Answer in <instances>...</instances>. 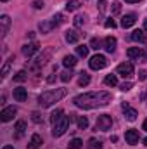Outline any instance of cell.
I'll return each mask as SVG.
<instances>
[{
    "instance_id": "6da1fadb",
    "label": "cell",
    "mask_w": 147,
    "mask_h": 149,
    "mask_svg": "<svg viewBox=\"0 0 147 149\" xmlns=\"http://www.w3.org/2000/svg\"><path fill=\"white\" fill-rule=\"evenodd\" d=\"M112 99L109 92L101 90V92H87V94H80L73 99L74 106L81 108V109H95V108H102L107 106Z\"/></svg>"
},
{
    "instance_id": "7a4b0ae2",
    "label": "cell",
    "mask_w": 147,
    "mask_h": 149,
    "mask_svg": "<svg viewBox=\"0 0 147 149\" xmlns=\"http://www.w3.org/2000/svg\"><path fill=\"white\" fill-rule=\"evenodd\" d=\"M68 94L66 88H54V90H45L38 95V104L42 108H50L54 102H59L64 95Z\"/></svg>"
},
{
    "instance_id": "3957f363",
    "label": "cell",
    "mask_w": 147,
    "mask_h": 149,
    "mask_svg": "<svg viewBox=\"0 0 147 149\" xmlns=\"http://www.w3.org/2000/svg\"><path fill=\"white\" fill-rule=\"evenodd\" d=\"M69 123H71V118H69V116H62L57 123H54L52 135H54V137H61V135H64V132L68 130Z\"/></svg>"
},
{
    "instance_id": "277c9868",
    "label": "cell",
    "mask_w": 147,
    "mask_h": 149,
    "mask_svg": "<svg viewBox=\"0 0 147 149\" xmlns=\"http://www.w3.org/2000/svg\"><path fill=\"white\" fill-rule=\"evenodd\" d=\"M128 57L132 59V61H139V63H147V50H142V49H139V47H132V49H128Z\"/></svg>"
},
{
    "instance_id": "5b68a950",
    "label": "cell",
    "mask_w": 147,
    "mask_h": 149,
    "mask_svg": "<svg viewBox=\"0 0 147 149\" xmlns=\"http://www.w3.org/2000/svg\"><path fill=\"white\" fill-rule=\"evenodd\" d=\"M112 127V118L109 114H101L97 118V123H95V130H101V132H107Z\"/></svg>"
},
{
    "instance_id": "8992f818",
    "label": "cell",
    "mask_w": 147,
    "mask_h": 149,
    "mask_svg": "<svg viewBox=\"0 0 147 149\" xmlns=\"http://www.w3.org/2000/svg\"><path fill=\"white\" fill-rule=\"evenodd\" d=\"M107 66V59H106V56H102V54H95L94 57H90V68L92 70H102V68H106Z\"/></svg>"
},
{
    "instance_id": "52a82bcc",
    "label": "cell",
    "mask_w": 147,
    "mask_h": 149,
    "mask_svg": "<svg viewBox=\"0 0 147 149\" xmlns=\"http://www.w3.org/2000/svg\"><path fill=\"white\" fill-rule=\"evenodd\" d=\"M118 74H121L123 78H130L133 74V64L132 63H121L118 68H116Z\"/></svg>"
},
{
    "instance_id": "ba28073f",
    "label": "cell",
    "mask_w": 147,
    "mask_h": 149,
    "mask_svg": "<svg viewBox=\"0 0 147 149\" xmlns=\"http://www.w3.org/2000/svg\"><path fill=\"white\" fill-rule=\"evenodd\" d=\"M121 109H123V113H125V116H126L128 121H135V120H137L139 113H137L135 108H132L128 102H123V104H121Z\"/></svg>"
},
{
    "instance_id": "9c48e42d",
    "label": "cell",
    "mask_w": 147,
    "mask_h": 149,
    "mask_svg": "<svg viewBox=\"0 0 147 149\" xmlns=\"http://www.w3.org/2000/svg\"><path fill=\"white\" fill-rule=\"evenodd\" d=\"M16 113H17V109H16L14 106L3 108V109H2V113H0V120H2L3 123H7V121H10V120L16 116Z\"/></svg>"
},
{
    "instance_id": "30bf717a",
    "label": "cell",
    "mask_w": 147,
    "mask_h": 149,
    "mask_svg": "<svg viewBox=\"0 0 147 149\" xmlns=\"http://www.w3.org/2000/svg\"><path fill=\"white\" fill-rule=\"evenodd\" d=\"M125 141H126L130 146H135V144H139L140 135H139L137 130H126V134H125Z\"/></svg>"
},
{
    "instance_id": "8fae6325",
    "label": "cell",
    "mask_w": 147,
    "mask_h": 149,
    "mask_svg": "<svg viewBox=\"0 0 147 149\" xmlns=\"http://www.w3.org/2000/svg\"><path fill=\"white\" fill-rule=\"evenodd\" d=\"M38 49H40V45H38L37 42H33V43H26L24 47H23V54L26 56V57H31L33 54H37Z\"/></svg>"
},
{
    "instance_id": "7c38bea8",
    "label": "cell",
    "mask_w": 147,
    "mask_h": 149,
    "mask_svg": "<svg viewBox=\"0 0 147 149\" xmlns=\"http://www.w3.org/2000/svg\"><path fill=\"white\" fill-rule=\"evenodd\" d=\"M55 26H57V24H55V21H54V19L42 21V23H40V31H42V33H50Z\"/></svg>"
},
{
    "instance_id": "4fadbf2b",
    "label": "cell",
    "mask_w": 147,
    "mask_h": 149,
    "mask_svg": "<svg viewBox=\"0 0 147 149\" xmlns=\"http://www.w3.org/2000/svg\"><path fill=\"white\" fill-rule=\"evenodd\" d=\"M14 99H16L17 102H24V101L28 99V92H26V88H23V87L14 88Z\"/></svg>"
},
{
    "instance_id": "5bb4252c",
    "label": "cell",
    "mask_w": 147,
    "mask_h": 149,
    "mask_svg": "<svg viewBox=\"0 0 147 149\" xmlns=\"http://www.w3.org/2000/svg\"><path fill=\"white\" fill-rule=\"evenodd\" d=\"M135 21H137V16H135V14H126V16H123V19H121V26H123V28H132V26L135 24Z\"/></svg>"
},
{
    "instance_id": "9a60e30c",
    "label": "cell",
    "mask_w": 147,
    "mask_h": 149,
    "mask_svg": "<svg viewBox=\"0 0 147 149\" xmlns=\"http://www.w3.org/2000/svg\"><path fill=\"white\" fill-rule=\"evenodd\" d=\"M9 26H10V17H9V16H2V17H0V33H2V37L7 35Z\"/></svg>"
},
{
    "instance_id": "2e32d148",
    "label": "cell",
    "mask_w": 147,
    "mask_h": 149,
    "mask_svg": "<svg viewBox=\"0 0 147 149\" xmlns=\"http://www.w3.org/2000/svg\"><path fill=\"white\" fill-rule=\"evenodd\" d=\"M130 38H132L133 42H139V43H147V35L142 30H135V31L130 35Z\"/></svg>"
},
{
    "instance_id": "e0dca14e",
    "label": "cell",
    "mask_w": 147,
    "mask_h": 149,
    "mask_svg": "<svg viewBox=\"0 0 147 149\" xmlns=\"http://www.w3.org/2000/svg\"><path fill=\"white\" fill-rule=\"evenodd\" d=\"M14 130H16V139H21V137H23V134H24V130H26V121L19 120V121L16 123Z\"/></svg>"
},
{
    "instance_id": "ac0fdd59",
    "label": "cell",
    "mask_w": 147,
    "mask_h": 149,
    "mask_svg": "<svg viewBox=\"0 0 147 149\" xmlns=\"http://www.w3.org/2000/svg\"><path fill=\"white\" fill-rule=\"evenodd\" d=\"M104 49L107 50V52H114L116 50V38L114 37H107L104 40Z\"/></svg>"
},
{
    "instance_id": "d6986e66",
    "label": "cell",
    "mask_w": 147,
    "mask_h": 149,
    "mask_svg": "<svg viewBox=\"0 0 147 149\" xmlns=\"http://www.w3.org/2000/svg\"><path fill=\"white\" fill-rule=\"evenodd\" d=\"M42 146V137L35 134V135H31V139H30V144H28V149H38Z\"/></svg>"
},
{
    "instance_id": "ffe728a7",
    "label": "cell",
    "mask_w": 147,
    "mask_h": 149,
    "mask_svg": "<svg viewBox=\"0 0 147 149\" xmlns=\"http://www.w3.org/2000/svg\"><path fill=\"white\" fill-rule=\"evenodd\" d=\"M78 40H80V33H78V31H74V30H68V31H66V42H69V43H78Z\"/></svg>"
},
{
    "instance_id": "44dd1931",
    "label": "cell",
    "mask_w": 147,
    "mask_h": 149,
    "mask_svg": "<svg viewBox=\"0 0 147 149\" xmlns=\"http://www.w3.org/2000/svg\"><path fill=\"white\" fill-rule=\"evenodd\" d=\"M76 63H78V61H76V57H74V56H66V57L62 59V64H64L66 68H74V66H76Z\"/></svg>"
},
{
    "instance_id": "7402d4cb",
    "label": "cell",
    "mask_w": 147,
    "mask_h": 149,
    "mask_svg": "<svg viewBox=\"0 0 147 149\" xmlns=\"http://www.w3.org/2000/svg\"><path fill=\"white\" fill-rule=\"evenodd\" d=\"M88 83H90V74L85 73V71H83V73H80V80H78V85H80V87H87Z\"/></svg>"
},
{
    "instance_id": "603a6c76",
    "label": "cell",
    "mask_w": 147,
    "mask_h": 149,
    "mask_svg": "<svg viewBox=\"0 0 147 149\" xmlns=\"http://www.w3.org/2000/svg\"><path fill=\"white\" fill-rule=\"evenodd\" d=\"M87 149H102V142L99 139H90L87 142Z\"/></svg>"
},
{
    "instance_id": "cb8c5ba5",
    "label": "cell",
    "mask_w": 147,
    "mask_h": 149,
    "mask_svg": "<svg viewBox=\"0 0 147 149\" xmlns=\"http://www.w3.org/2000/svg\"><path fill=\"white\" fill-rule=\"evenodd\" d=\"M104 83H106L107 87H116V85H118V78H116V74H107V76L104 78Z\"/></svg>"
},
{
    "instance_id": "d4e9b609",
    "label": "cell",
    "mask_w": 147,
    "mask_h": 149,
    "mask_svg": "<svg viewBox=\"0 0 147 149\" xmlns=\"http://www.w3.org/2000/svg\"><path fill=\"white\" fill-rule=\"evenodd\" d=\"M76 125H78L80 130H85V128L88 127V120H87L85 116H78V118H76Z\"/></svg>"
},
{
    "instance_id": "484cf974",
    "label": "cell",
    "mask_w": 147,
    "mask_h": 149,
    "mask_svg": "<svg viewBox=\"0 0 147 149\" xmlns=\"http://www.w3.org/2000/svg\"><path fill=\"white\" fill-rule=\"evenodd\" d=\"M80 5H81V3H80L78 0H69V2L66 3V10H69V12L78 10V9H80Z\"/></svg>"
},
{
    "instance_id": "4316f807",
    "label": "cell",
    "mask_w": 147,
    "mask_h": 149,
    "mask_svg": "<svg viewBox=\"0 0 147 149\" xmlns=\"http://www.w3.org/2000/svg\"><path fill=\"white\" fill-rule=\"evenodd\" d=\"M24 80H28V73L24 71V70H21V71H17V73L14 74V81H24Z\"/></svg>"
},
{
    "instance_id": "83f0119b",
    "label": "cell",
    "mask_w": 147,
    "mask_h": 149,
    "mask_svg": "<svg viewBox=\"0 0 147 149\" xmlns=\"http://www.w3.org/2000/svg\"><path fill=\"white\" fill-rule=\"evenodd\" d=\"M61 118H62V109H55V111L50 114V121H52V125H54V123H57Z\"/></svg>"
},
{
    "instance_id": "f1b7e54d",
    "label": "cell",
    "mask_w": 147,
    "mask_h": 149,
    "mask_svg": "<svg viewBox=\"0 0 147 149\" xmlns=\"http://www.w3.org/2000/svg\"><path fill=\"white\" fill-rule=\"evenodd\" d=\"M76 54H78L80 57H87V56H88V47H87V45H78V47H76Z\"/></svg>"
},
{
    "instance_id": "f546056e",
    "label": "cell",
    "mask_w": 147,
    "mask_h": 149,
    "mask_svg": "<svg viewBox=\"0 0 147 149\" xmlns=\"http://www.w3.org/2000/svg\"><path fill=\"white\" fill-rule=\"evenodd\" d=\"M81 148H83V141L81 139H73L69 142V146H68V149H81Z\"/></svg>"
},
{
    "instance_id": "4dcf8cb0",
    "label": "cell",
    "mask_w": 147,
    "mask_h": 149,
    "mask_svg": "<svg viewBox=\"0 0 147 149\" xmlns=\"http://www.w3.org/2000/svg\"><path fill=\"white\" fill-rule=\"evenodd\" d=\"M71 78H73V71H71V70H69V71L66 70V71L61 73V80H62V81H69Z\"/></svg>"
},
{
    "instance_id": "1f68e13d",
    "label": "cell",
    "mask_w": 147,
    "mask_h": 149,
    "mask_svg": "<svg viewBox=\"0 0 147 149\" xmlns=\"http://www.w3.org/2000/svg\"><path fill=\"white\" fill-rule=\"evenodd\" d=\"M85 21H87L85 16H76V17H74V26H83Z\"/></svg>"
},
{
    "instance_id": "d6a6232c",
    "label": "cell",
    "mask_w": 147,
    "mask_h": 149,
    "mask_svg": "<svg viewBox=\"0 0 147 149\" xmlns=\"http://www.w3.org/2000/svg\"><path fill=\"white\" fill-rule=\"evenodd\" d=\"M90 49L99 50V49H101V40H99V38H92V40H90Z\"/></svg>"
},
{
    "instance_id": "836d02e7",
    "label": "cell",
    "mask_w": 147,
    "mask_h": 149,
    "mask_svg": "<svg viewBox=\"0 0 147 149\" xmlns=\"http://www.w3.org/2000/svg\"><path fill=\"white\" fill-rule=\"evenodd\" d=\"M111 10H112V14H119V10H121V3H119V2H112Z\"/></svg>"
},
{
    "instance_id": "e575fe53",
    "label": "cell",
    "mask_w": 147,
    "mask_h": 149,
    "mask_svg": "<svg viewBox=\"0 0 147 149\" xmlns=\"http://www.w3.org/2000/svg\"><path fill=\"white\" fill-rule=\"evenodd\" d=\"M132 87H133V83H132V81H123V83L119 85V88H121L123 92H126V90H130Z\"/></svg>"
},
{
    "instance_id": "d590c367",
    "label": "cell",
    "mask_w": 147,
    "mask_h": 149,
    "mask_svg": "<svg viewBox=\"0 0 147 149\" xmlns=\"http://www.w3.org/2000/svg\"><path fill=\"white\" fill-rule=\"evenodd\" d=\"M31 120L35 121V123H42V114L38 111H35V113H31Z\"/></svg>"
},
{
    "instance_id": "8d00e7d4",
    "label": "cell",
    "mask_w": 147,
    "mask_h": 149,
    "mask_svg": "<svg viewBox=\"0 0 147 149\" xmlns=\"http://www.w3.org/2000/svg\"><path fill=\"white\" fill-rule=\"evenodd\" d=\"M104 26H106V28H116V23H114V19H107V21H106V23H104Z\"/></svg>"
},
{
    "instance_id": "74e56055",
    "label": "cell",
    "mask_w": 147,
    "mask_h": 149,
    "mask_svg": "<svg viewBox=\"0 0 147 149\" xmlns=\"http://www.w3.org/2000/svg\"><path fill=\"white\" fill-rule=\"evenodd\" d=\"M9 68H10V66H9V63H7V64L2 68V78H5V76L9 74Z\"/></svg>"
},
{
    "instance_id": "f35d334b",
    "label": "cell",
    "mask_w": 147,
    "mask_h": 149,
    "mask_svg": "<svg viewBox=\"0 0 147 149\" xmlns=\"http://www.w3.org/2000/svg\"><path fill=\"white\" fill-rule=\"evenodd\" d=\"M33 7L35 9H42L43 7V0H33Z\"/></svg>"
},
{
    "instance_id": "ab89813d",
    "label": "cell",
    "mask_w": 147,
    "mask_h": 149,
    "mask_svg": "<svg viewBox=\"0 0 147 149\" xmlns=\"http://www.w3.org/2000/svg\"><path fill=\"white\" fill-rule=\"evenodd\" d=\"M106 3H107L106 0H99V10H101V12L106 10Z\"/></svg>"
},
{
    "instance_id": "60d3db41",
    "label": "cell",
    "mask_w": 147,
    "mask_h": 149,
    "mask_svg": "<svg viewBox=\"0 0 147 149\" xmlns=\"http://www.w3.org/2000/svg\"><path fill=\"white\" fill-rule=\"evenodd\" d=\"M139 78H140V80H146L147 78V71H140V73H139Z\"/></svg>"
},
{
    "instance_id": "b9f144b4",
    "label": "cell",
    "mask_w": 147,
    "mask_h": 149,
    "mask_svg": "<svg viewBox=\"0 0 147 149\" xmlns=\"http://www.w3.org/2000/svg\"><path fill=\"white\" fill-rule=\"evenodd\" d=\"M54 80H55V76H54V74H50V76H49V78H47V81H49V83H52V81H54Z\"/></svg>"
},
{
    "instance_id": "7bdbcfd3",
    "label": "cell",
    "mask_w": 147,
    "mask_h": 149,
    "mask_svg": "<svg viewBox=\"0 0 147 149\" xmlns=\"http://www.w3.org/2000/svg\"><path fill=\"white\" fill-rule=\"evenodd\" d=\"M125 2H128V3H139L140 0H125Z\"/></svg>"
},
{
    "instance_id": "ee69618b",
    "label": "cell",
    "mask_w": 147,
    "mask_h": 149,
    "mask_svg": "<svg viewBox=\"0 0 147 149\" xmlns=\"http://www.w3.org/2000/svg\"><path fill=\"white\" fill-rule=\"evenodd\" d=\"M142 128L147 132V120H144V123H142Z\"/></svg>"
},
{
    "instance_id": "f6af8a7d",
    "label": "cell",
    "mask_w": 147,
    "mask_h": 149,
    "mask_svg": "<svg viewBox=\"0 0 147 149\" xmlns=\"http://www.w3.org/2000/svg\"><path fill=\"white\" fill-rule=\"evenodd\" d=\"M144 30L147 31V19H144Z\"/></svg>"
},
{
    "instance_id": "bcb514c9",
    "label": "cell",
    "mask_w": 147,
    "mask_h": 149,
    "mask_svg": "<svg viewBox=\"0 0 147 149\" xmlns=\"http://www.w3.org/2000/svg\"><path fill=\"white\" fill-rule=\"evenodd\" d=\"M3 149H14L12 146H3Z\"/></svg>"
},
{
    "instance_id": "7dc6e473",
    "label": "cell",
    "mask_w": 147,
    "mask_h": 149,
    "mask_svg": "<svg viewBox=\"0 0 147 149\" xmlns=\"http://www.w3.org/2000/svg\"><path fill=\"white\" fill-rule=\"evenodd\" d=\"M144 146H147V139H144Z\"/></svg>"
},
{
    "instance_id": "c3c4849f",
    "label": "cell",
    "mask_w": 147,
    "mask_h": 149,
    "mask_svg": "<svg viewBox=\"0 0 147 149\" xmlns=\"http://www.w3.org/2000/svg\"><path fill=\"white\" fill-rule=\"evenodd\" d=\"M2 2H9V0H2Z\"/></svg>"
}]
</instances>
